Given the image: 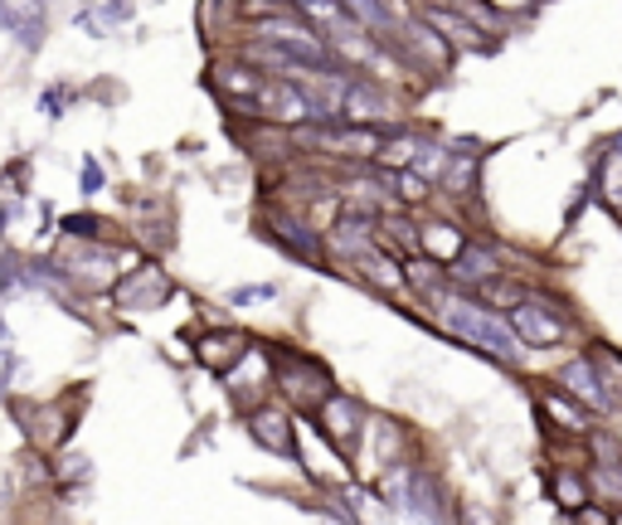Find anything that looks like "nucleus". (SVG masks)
<instances>
[{"label": "nucleus", "instance_id": "obj_17", "mask_svg": "<svg viewBox=\"0 0 622 525\" xmlns=\"http://www.w3.org/2000/svg\"><path fill=\"white\" fill-rule=\"evenodd\" d=\"M588 491L593 497H608V501H622V457H598L588 467Z\"/></svg>", "mask_w": 622, "mask_h": 525}, {"label": "nucleus", "instance_id": "obj_25", "mask_svg": "<svg viewBox=\"0 0 622 525\" xmlns=\"http://www.w3.org/2000/svg\"><path fill=\"white\" fill-rule=\"evenodd\" d=\"M394 190H399L404 205H423V199H428V181L414 171V166H409V171H399V181H394Z\"/></svg>", "mask_w": 622, "mask_h": 525}, {"label": "nucleus", "instance_id": "obj_1", "mask_svg": "<svg viewBox=\"0 0 622 525\" xmlns=\"http://www.w3.org/2000/svg\"><path fill=\"white\" fill-rule=\"evenodd\" d=\"M443 327L457 341H467V345H477V351L496 355V361H516V351H520L511 321L496 317V311H486V307H477V301H448V307H443Z\"/></svg>", "mask_w": 622, "mask_h": 525}, {"label": "nucleus", "instance_id": "obj_6", "mask_svg": "<svg viewBox=\"0 0 622 525\" xmlns=\"http://www.w3.org/2000/svg\"><path fill=\"white\" fill-rule=\"evenodd\" d=\"M316 423H321V433H326V443L331 448H355V438H360V429H365V413H360L355 399H346V395H331L321 409H316Z\"/></svg>", "mask_w": 622, "mask_h": 525}, {"label": "nucleus", "instance_id": "obj_10", "mask_svg": "<svg viewBox=\"0 0 622 525\" xmlns=\"http://www.w3.org/2000/svg\"><path fill=\"white\" fill-rule=\"evenodd\" d=\"M268 233L282 243V249L292 253V259H316V249H321V239H316V229H312V219H302V215H287V209H278L273 219H268Z\"/></svg>", "mask_w": 622, "mask_h": 525}, {"label": "nucleus", "instance_id": "obj_24", "mask_svg": "<svg viewBox=\"0 0 622 525\" xmlns=\"http://www.w3.org/2000/svg\"><path fill=\"white\" fill-rule=\"evenodd\" d=\"M438 277H443V263L438 259H404V283H414V287H438Z\"/></svg>", "mask_w": 622, "mask_h": 525}, {"label": "nucleus", "instance_id": "obj_9", "mask_svg": "<svg viewBox=\"0 0 622 525\" xmlns=\"http://www.w3.org/2000/svg\"><path fill=\"white\" fill-rule=\"evenodd\" d=\"M448 273L457 277V283H467V287H486V283H496V273H501V253H496L491 243H472L467 239V249L448 263Z\"/></svg>", "mask_w": 622, "mask_h": 525}, {"label": "nucleus", "instance_id": "obj_22", "mask_svg": "<svg viewBox=\"0 0 622 525\" xmlns=\"http://www.w3.org/2000/svg\"><path fill=\"white\" fill-rule=\"evenodd\" d=\"M550 487H554V501H559L564 511H579L588 497H593V491H588V482L579 472H554L550 477Z\"/></svg>", "mask_w": 622, "mask_h": 525}, {"label": "nucleus", "instance_id": "obj_18", "mask_svg": "<svg viewBox=\"0 0 622 525\" xmlns=\"http://www.w3.org/2000/svg\"><path fill=\"white\" fill-rule=\"evenodd\" d=\"M297 5H302V15H307L316 30H326V35H336V30H350V25H355V20H350L346 10H341V0H297Z\"/></svg>", "mask_w": 622, "mask_h": 525}, {"label": "nucleus", "instance_id": "obj_14", "mask_svg": "<svg viewBox=\"0 0 622 525\" xmlns=\"http://www.w3.org/2000/svg\"><path fill=\"white\" fill-rule=\"evenodd\" d=\"M540 404H545V413L554 423H559V429H569V433H588V413H584V404L579 399H564L559 389H540Z\"/></svg>", "mask_w": 622, "mask_h": 525}, {"label": "nucleus", "instance_id": "obj_5", "mask_svg": "<svg viewBox=\"0 0 622 525\" xmlns=\"http://www.w3.org/2000/svg\"><path fill=\"white\" fill-rule=\"evenodd\" d=\"M248 433H253L258 448L278 453V457H292L297 453V423L282 404H253L248 409Z\"/></svg>", "mask_w": 622, "mask_h": 525}, {"label": "nucleus", "instance_id": "obj_29", "mask_svg": "<svg viewBox=\"0 0 622 525\" xmlns=\"http://www.w3.org/2000/svg\"><path fill=\"white\" fill-rule=\"evenodd\" d=\"M5 370H10V351L0 345V389H5Z\"/></svg>", "mask_w": 622, "mask_h": 525}, {"label": "nucleus", "instance_id": "obj_7", "mask_svg": "<svg viewBox=\"0 0 622 525\" xmlns=\"http://www.w3.org/2000/svg\"><path fill=\"white\" fill-rule=\"evenodd\" d=\"M423 20L452 44V49H491V30H482L477 20L462 15V10H452V5H428Z\"/></svg>", "mask_w": 622, "mask_h": 525}, {"label": "nucleus", "instance_id": "obj_28", "mask_svg": "<svg viewBox=\"0 0 622 525\" xmlns=\"http://www.w3.org/2000/svg\"><path fill=\"white\" fill-rule=\"evenodd\" d=\"M244 10L248 15H263V10H287L282 0H244Z\"/></svg>", "mask_w": 622, "mask_h": 525}, {"label": "nucleus", "instance_id": "obj_20", "mask_svg": "<svg viewBox=\"0 0 622 525\" xmlns=\"http://www.w3.org/2000/svg\"><path fill=\"white\" fill-rule=\"evenodd\" d=\"M598 195H603V205L622 215V147L603 156V166H598Z\"/></svg>", "mask_w": 622, "mask_h": 525}, {"label": "nucleus", "instance_id": "obj_11", "mask_svg": "<svg viewBox=\"0 0 622 525\" xmlns=\"http://www.w3.org/2000/svg\"><path fill=\"white\" fill-rule=\"evenodd\" d=\"M244 351H248L244 331H210V336L195 341L200 365H210V370H234L244 361Z\"/></svg>", "mask_w": 622, "mask_h": 525}, {"label": "nucleus", "instance_id": "obj_27", "mask_svg": "<svg viewBox=\"0 0 622 525\" xmlns=\"http://www.w3.org/2000/svg\"><path fill=\"white\" fill-rule=\"evenodd\" d=\"M486 5H491L496 15H501V10H506V15H520V10H530L535 0H486Z\"/></svg>", "mask_w": 622, "mask_h": 525}, {"label": "nucleus", "instance_id": "obj_2", "mask_svg": "<svg viewBox=\"0 0 622 525\" xmlns=\"http://www.w3.org/2000/svg\"><path fill=\"white\" fill-rule=\"evenodd\" d=\"M253 39L273 44V49H282L287 59H297L302 69H336V49H331V35L316 25H302V20L292 15H278V20H258Z\"/></svg>", "mask_w": 622, "mask_h": 525}, {"label": "nucleus", "instance_id": "obj_12", "mask_svg": "<svg viewBox=\"0 0 622 525\" xmlns=\"http://www.w3.org/2000/svg\"><path fill=\"white\" fill-rule=\"evenodd\" d=\"M418 243H423L428 259H438V263L448 267L462 249H467V233L452 225V219H423V229H418Z\"/></svg>", "mask_w": 622, "mask_h": 525}, {"label": "nucleus", "instance_id": "obj_3", "mask_svg": "<svg viewBox=\"0 0 622 525\" xmlns=\"http://www.w3.org/2000/svg\"><path fill=\"white\" fill-rule=\"evenodd\" d=\"M278 355H282L278 389H282V395H287L297 409L312 413V409H321L326 399L336 395V389H331V375H326L316 361H302V355H287V351H278Z\"/></svg>", "mask_w": 622, "mask_h": 525}, {"label": "nucleus", "instance_id": "obj_23", "mask_svg": "<svg viewBox=\"0 0 622 525\" xmlns=\"http://www.w3.org/2000/svg\"><path fill=\"white\" fill-rule=\"evenodd\" d=\"M409 482H414L409 467H389V472H384V482H380V497L389 501V506H404V497H409Z\"/></svg>", "mask_w": 622, "mask_h": 525}, {"label": "nucleus", "instance_id": "obj_16", "mask_svg": "<svg viewBox=\"0 0 622 525\" xmlns=\"http://www.w3.org/2000/svg\"><path fill=\"white\" fill-rule=\"evenodd\" d=\"M477 175H482V166H477V156H462V151H448V166H443V175H438V181H443L452 195H472V190H477Z\"/></svg>", "mask_w": 622, "mask_h": 525}, {"label": "nucleus", "instance_id": "obj_15", "mask_svg": "<svg viewBox=\"0 0 622 525\" xmlns=\"http://www.w3.org/2000/svg\"><path fill=\"white\" fill-rule=\"evenodd\" d=\"M404 516H414V521H438L443 516V506H438V491L433 482H428L423 472H414V482H409V497H404Z\"/></svg>", "mask_w": 622, "mask_h": 525}, {"label": "nucleus", "instance_id": "obj_21", "mask_svg": "<svg viewBox=\"0 0 622 525\" xmlns=\"http://www.w3.org/2000/svg\"><path fill=\"white\" fill-rule=\"evenodd\" d=\"M341 10L355 20L365 35H389V15H384V0H341Z\"/></svg>", "mask_w": 622, "mask_h": 525}, {"label": "nucleus", "instance_id": "obj_4", "mask_svg": "<svg viewBox=\"0 0 622 525\" xmlns=\"http://www.w3.org/2000/svg\"><path fill=\"white\" fill-rule=\"evenodd\" d=\"M511 331H516L520 345H535V351H545V345H559L564 341L559 311H550L545 301H535V297L511 301Z\"/></svg>", "mask_w": 622, "mask_h": 525}, {"label": "nucleus", "instance_id": "obj_19", "mask_svg": "<svg viewBox=\"0 0 622 525\" xmlns=\"http://www.w3.org/2000/svg\"><path fill=\"white\" fill-rule=\"evenodd\" d=\"M0 20H5L10 30H30V39H39V20H44V5L39 0H0Z\"/></svg>", "mask_w": 622, "mask_h": 525}, {"label": "nucleus", "instance_id": "obj_26", "mask_svg": "<svg viewBox=\"0 0 622 525\" xmlns=\"http://www.w3.org/2000/svg\"><path fill=\"white\" fill-rule=\"evenodd\" d=\"M273 297H278L273 283H248V287H234L229 293L234 307H263V301H273Z\"/></svg>", "mask_w": 622, "mask_h": 525}, {"label": "nucleus", "instance_id": "obj_13", "mask_svg": "<svg viewBox=\"0 0 622 525\" xmlns=\"http://www.w3.org/2000/svg\"><path fill=\"white\" fill-rule=\"evenodd\" d=\"M117 297L127 301V307H161V301L171 297V283H166L156 267H137V277H127V283L117 287Z\"/></svg>", "mask_w": 622, "mask_h": 525}, {"label": "nucleus", "instance_id": "obj_8", "mask_svg": "<svg viewBox=\"0 0 622 525\" xmlns=\"http://www.w3.org/2000/svg\"><path fill=\"white\" fill-rule=\"evenodd\" d=\"M559 385L569 389V395L579 399L584 409H593V413H608V409H613V389L603 385V375H598V365H593V361H574V365H564V370H559Z\"/></svg>", "mask_w": 622, "mask_h": 525}]
</instances>
